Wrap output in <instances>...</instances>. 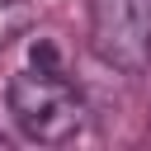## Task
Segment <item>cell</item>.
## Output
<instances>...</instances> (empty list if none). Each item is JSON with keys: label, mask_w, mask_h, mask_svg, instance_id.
I'll use <instances>...</instances> for the list:
<instances>
[{"label": "cell", "mask_w": 151, "mask_h": 151, "mask_svg": "<svg viewBox=\"0 0 151 151\" xmlns=\"http://www.w3.org/2000/svg\"><path fill=\"white\" fill-rule=\"evenodd\" d=\"M5 99H9L14 123L33 142H71L85 127V99L66 80L52 42H38L33 47V66H24V71L9 76Z\"/></svg>", "instance_id": "obj_1"}, {"label": "cell", "mask_w": 151, "mask_h": 151, "mask_svg": "<svg viewBox=\"0 0 151 151\" xmlns=\"http://www.w3.org/2000/svg\"><path fill=\"white\" fill-rule=\"evenodd\" d=\"M90 47L113 71L151 66V0H90Z\"/></svg>", "instance_id": "obj_2"}]
</instances>
